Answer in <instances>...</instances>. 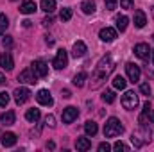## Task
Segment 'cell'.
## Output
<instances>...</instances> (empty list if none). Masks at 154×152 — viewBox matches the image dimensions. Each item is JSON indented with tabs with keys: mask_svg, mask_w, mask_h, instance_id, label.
<instances>
[{
	"mask_svg": "<svg viewBox=\"0 0 154 152\" xmlns=\"http://www.w3.org/2000/svg\"><path fill=\"white\" fill-rule=\"evenodd\" d=\"M2 84H5V77L4 75H0V86H2Z\"/></svg>",
	"mask_w": 154,
	"mask_h": 152,
	"instance_id": "obj_45",
	"label": "cell"
},
{
	"mask_svg": "<svg viewBox=\"0 0 154 152\" xmlns=\"http://www.w3.org/2000/svg\"><path fill=\"white\" fill-rule=\"evenodd\" d=\"M18 81H20V82H25V84H36V82H38V77H36V74H34L31 68H25L23 72H20Z\"/></svg>",
	"mask_w": 154,
	"mask_h": 152,
	"instance_id": "obj_8",
	"label": "cell"
},
{
	"mask_svg": "<svg viewBox=\"0 0 154 152\" xmlns=\"http://www.w3.org/2000/svg\"><path fill=\"white\" fill-rule=\"evenodd\" d=\"M104 5L108 11H115L116 5H118V0H104Z\"/></svg>",
	"mask_w": 154,
	"mask_h": 152,
	"instance_id": "obj_31",
	"label": "cell"
},
{
	"mask_svg": "<svg viewBox=\"0 0 154 152\" xmlns=\"http://www.w3.org/2000/svg\"><path fill=\"white\" fill-rule=\"evenodd\" d=\"M145 23H147V16H145V13L143 11H134V25L138 27V29H143L145 27Z\"/></svg>",
	"mask_w": 154,
	"mask_h": 152,
	"instance_id": "obj_17",
	"label": "cell"
},
{
	"mask_svg": "<svg viewBox=\"0 0 154 152\" xmlns=\"http://www.w3.org/2000/svg\"><path fill=\"white\" fill-rule=\"evenodd\" d=\"M2 45L9 48V47L13 45V38H11V36H4V38H2Z\"/></svg>",
	"mask_w": 154,
	"mask_h": 152,
	"instance_id": "obj_36",
	"label": "cell"
},
{
	"mask_svg": "<svg viewBox=\"0 0 154 152\" xmlns=\"http://www.w3.org/2000/svg\"><path fill=\"white\" fill-rule=\"evenodd\" d=\"M66 65H68V52L65 48H61V50H57V54L52 61V66L56 70H63V68H66Z\"/></svg>",
	"mask_w": 154,
	"mask_h": 152,
	"instance_id": "obj_4",
	"label": "cell"
},
{
	"mask_svg": "<svg viewBox=\"0 0 154 152\" xmlns=\"http://www.w3.org/2000/svg\"><path fill=\"white\" fill-rule=\"evenodd\" d=\"M99 38L102 39V41H106V43H111V41L116 38V31L115 29H111V27H104V29L100 31Z\"/></svg>",
	"mask_w": 154,
	"mask_h": 152,
	"instance_id": "obj_12",
	"label": "cell"
},
{
	"mask_svg": "<svg viewBox=\"0 0 154 152\" xmlns=\"http://www.w3.org/2000/svg\"><path fill=\"white\" fill-rule=\"evenodd\" d=\"M86 54V45H84V41H75L74 43V48H72V56L74 57H82Z\"/></svg>",
	"mask_w": 154,
	"mask_h": 152,
	"instance_id": "obj_16",
	"label": "cell"
},
{
	"mask_svg": "<svg viewBox=\"0 0 154 152\" xmlns=\"http://www.w3.org/2000/svg\"><path fill=\"white\" fill-rule=\"evenodd\" d=\"M125 84H127V81H125L122 75H116L115 79H113V88H115V90H124Z\"/></svg>",
	"mask_w": 154,
	"mask_h": 152,
	"instance_id": "obj_26",
	"label": "cell"
},
{
	"mask_svg": "<svg viewBox=\"0 0 154 152\" xmlns=\"http://www.w3.org/2000/svg\"><path fill=\"white\" fill-rule=\"evenodd\" d=\"M9 104V95L5 91H0V108H5Z\"/></svg>",
	"mask_w": 154,
	"mask_h": 152,
	"instance_id": "obj_32",
	"label": "cell"
},
{
	"mask_svg": "<svg viewBox=\"0 0 154 152\" xmlns=\"http://www.w3.org/2000/svg\"><path fill=\"white\" fill-rule=\"evenodd\" d=\"M36 100L41 106H52L54 104V99H52V95H50L48 90H39L38 95H36Z\"/></svg>",
	"mask_w": 154,
	"mask_h": 152,
	"instance_id": "obj_9",
	"label": "cell"
},
{
	"mask_svg": "<svg viewBox=\"0 0 154 152\" xmlns=\"http://www.w3.org/2000/svg\"><path fill=\"white\" fill-rule=\"evenodd\" d=\"M47 147H48V149H54L56 145H54V141H48V143H47Z\"/></svg>",
	"mask_w": 154,
	"mask_h": 152,
	"instance_id": "obj_44",
	"label": "cell"
},
{
	"mask_svg": "<svg viewBox=\"0 0 154 152\" xmlns=\"http://www.w3.org/2000/svg\"><path fill=\"white\" fill-rule=\"evenodd\" d=\"M14 102L18 104V106H22V104H25L29 99H31V91L27 90V88H16L14 90Z\"/></svg>",
	"mask_w": 154,
	"mask_h": 152,
	"instance_id": "obj_6",
	"label": "cell"
},
{
	"mask_svg": "<svg viewBox=\"0 0 154 152\" xmlns=\"http://www.w3.org/2000/svg\"><path fill=\"white\" fill-rule=\"evenodd\" d=\"M127 23H129V20H127V16H116V31H120V32H124L125 29H127Z\"/></svg>",
	"mask_w": 154,
	"mask_h": 152,
	"instance_id": "obj_24",
	"label": "cell"
},
{
	"mask_svg": "<svg viewBox=\"0 0 154 152\" xmlns=\"http://www.w3.org/2000/svg\"><path fill=\"white\" fill-rule=\"evenodd\" d=\"M122 106H124L125 109H129V111L136 109V108H138V95H136L134 91H125L124 97H122Z\"/></svg>",
	"mask_w": 154,
	"mask_h": 152,
	"instance_id": "obj_3",
	"label": "cell"
},
{
	"mask_svg": "<svg viewBox=\"0 0 154 152\" xmlns=\"http://www.w3.org/2000/svg\"><path fill=\"white\" fill-rule=\"evenodd\" d=\"M151 111H152V109H151V104H149V102H145V104H143V111H142V114H140V123H142L143 127H147V125L151 123V122H149Z\"/></svg>",
	"mask_w": 154,
	"mask_h": 152,
	"instance_id": "obj_14",
	"label": "cell"
},
{
	"mask_svg": "<svg viewBox=\"0 0 154 152\" xmlns=\"http://www.w3.org/2000/svg\"><path fill=\"white\" fill-rule=\"evenodd\" d=\"M124 132V125H122V122L118 120V118H109L108 122H106V125H104V136L106 138H113V136H120Z\"/></svg>",
	"mask_w": 154,
	"mask_h": 152,
	"instance_id": "obj_2",
	"label": "cell"
},
{
	"mask_svg": "<svg viewBox=\"0 0 154 152\" xmlns=\"http://www.w3.org/2000/svg\"><path fill=\"white\" fill-rule=\"evenodd\" d=\"M140 91L143 93V95H151L152 93V90H151V86H149V82H143V84H140Z\"/></svg>",
	"mask_w": 154,
	"mask_h": 152,
	"instance_id": "obj_33",
	"label": "cell"
},
{
	"mask_svg": "<svg viewBox=\"0 0 154 152\" xmlns=\"http://www.w3.org/2000/svg\"><path fill=\"white\" fill-rule=\"evenodd\" d=\"M111 150V145L108 143V141H102L100 145H99V152H109Z\"/></svg>",
	"mask_w": 154,
	"mask_h": 152,
	"instance_id": "obj_35",
	"label": "cell"
},
{
	"mask_svg": "<svg viewBox=\"0 0 154 152\" xmlns=\"http://www.w3.org/2000/svg\"><path fill=\"white\" fill-rule=\"evenodd\" d=\"M39 116H41V113H39V109H36V108L27 109V113H25V118H27L31 123H36V122L39 120Z\"/></svg>",
	"mask_w": 154,
	"mask_h": 152,
	"instance_id": "obj_21",
	"label": "cell"
},
{
	"mask_svg": "<svg viewBox=\"0 0 154 152\" xmlns=\"http://www.w3.org/2000/svg\"><path fill=\"white\" fill-rule=\"evenodd\" d=\"M152 61H154V52H152Z\"/></svg>",
	"mask_w": 154,
	"mask_h": 152,
	"instance_id": "obj_47",
	"label": "cell"
},
{
	"mask_svg": "<svg viewBox=\"0 0 154 152\" xmlns=\"http://www.w3.org/2000/svg\"><path fill=\"white\" fill-rule=\"evenodd\" d=\"M0 66L4 68V70H13V66H14V61H13V57H11V54L9 52H4L2 56H0Z\"/></svg>",
	"mask_w": 154,
	"mask_h": 152,
	"instance_id": "obj_13",
	"label": "cell"
},
{
	"mask_svg": "<svg viewBox=\"0 0 154 152\" xmlns=\"http://www.w3.org/2000/svg\"><path fill=\"white\" fill-rule=\"evenodd\" d=\"M45 122H47V125H48V127H56V118H54L52 114H48Z\"/></svg>",
	"mask_w": 154,
	"mask_h": 152,
	"instance_id": "obj_38",
	"label": "cell"
},
{
	"mask_svg": "<svg viewBox=\"0 0 154 152\" xmlns=\"http://www.w3.org/2000/svg\"><path fill=\"white\" fill-rule=\"evenodd\" d=\"M84 81H86V74H84V72L77 74V75L74 77V86H77V88H82V86H84Z\"/></svg>",
	"mask_w": 154,
	"mask_h": 152,
	"instance_id": "obj_27",
	"label": "cell"
},
{
	"mask_svg": "<svg viewBox=\"0 0 154 152\" xmlns=\"http://www.w3.org/2000/svg\"><path fill=\"white\" fill-rule=\"evenodd\" d=\"M113 68H115V63H113V59H111V56H104L100 61H99V65H97V68H95V72H93V77H91V88L93 90H97V88H100L104 82H106V79L109 77V74L113 72Z\"/></svg>",
	"mask_w": 154,
	"mask_h": 152,
	"instance_id": "obj_1",
	"label": "cell"
},
{
	"mask_svg": "<svg viewBox=\"0 0 154 152\" xmlns=\"http://www.w3.org/2000/svg\"><path fill=\"white\" fill-rule=\"evenodd\" d=\"M149 52H151V48H149L147 43H138V45L134 47V54H136L140 59H143V61L149 59Z\"/></svg>",
	"mask_w": 154,
	"mask_h": 152,
	"instance_id": "obj_11",
	"label": "cell"
},
{
	"mask_svg": "<svg viewBox=\"0 0 154 152\" xmlns=\"http://www.w3.org/2000/svg\"><path fill=\"white\" fill-rule=\"evenodd\" d=\"M113 149H115L116 152H120V150H122V152H127V150H129V147H127L125 143H122V141H116L115 145H113Z\"/></svg>",
	"mask_w": 154,
	"mask_h": 152,
	"instance_id": "obj_34",
	"label": "cell"
},
{
	"mask_svg": "<svg viewBox=\"0 0 154 152\" xmlns=\"http://www.w3.org/2000/svg\"><path fill=\"white\" fill-rule=\"evenodd\" d=\"M14 118H16L14 111H7V113L2 114V122H4L5 125H13V123H14Z\"/></svg>",
	"mask_w": 154,
	"mask_h": 152,
	"instance_id": "obj_25",
	"label": "cell"
},
{
	"mask_svg": "<svg viewBox=\"0 0 154 152\" xmlns=\"http://www.w3.org/2000/svg\"><path fill=\"white\" fill-rule=\"evenodd\" d=\"M41 9L45 13H54L56 11V0H41Z\"/></svg>",
	"mask_w": 154,
	"mask_h": 152,
	"instance_id": "obj_23",
	"label": "cell"
},
{
	"mask_svg": "<svg viewBox=\"0 0 154 152\" xmlns=\"http://www.w3.org/2000/svg\"><path fill=\"white\" fill-rule=\"evenodd\" d=\"M59 18H61L63 22H68V20L72 18V9H70V7H63L61 13H59Z\"/></svg>",
	"mask_w": 154,
	"mask_h": 152,
	"instance_id": "obj_29",
	"label": "cell"
},
{
	"mask_svg": "<svg viewBox=\"0 0 154 152\" xmlns=\"http://www.w3.org/2000/svg\"><path fill=\"white\" fill-rule=\"evenodd\" d=\"M7 27H9V20H7V16L4 13H0V32H4Z\"/></svg>",
	"mask_w": 154,
	"mask_h": 152,
	"instance_id": "obj_30",
	"label": "cell"
},
{
	"mask_svg": "<svg viewBox=\"0 0 154 152\" xmlns=\"http://www.w3.org/2000/svg\"><path fill=\"white\" fill-rule=\"evenodd\" d=\"M120 5H122V9H131L133 7V0H120Z\"/></svg>",
	"mask_w": 154,
	"mask_h": 152,
	"instance_id": "obj_37",
	"label": "cell"
},
{
	"mask_svg": "<svg viewBox=\"0 0 154 152\" xmlns=\"http://www.w3.org/2000/svg\"><path fill=\"white\" fill-rule=\"evenodd\" d=\"M81 9H82V13H84V14H93L97 7H95V2H93V0H82Z\"/></svg>",
	"mask_w": 154,
	"mask_h": 152,
	"instance_id": "obj_19",
	"label": "cell"
},
{
	"mask_svg": "<svg viewBox=\"0 0 154 152\" xmlns=\"http://www.w3.org/2000/svg\"><path fill=\"white\" fill-rule=\"evenodd\" d=\"M16 143V134L14 132H5L2 134V145L4 147H13Z\"/></svg>",
	"mask_w": 154,
	"mask_h": 152,
	"instance_id": "obj_18",
	"label": "cell"
},
{
	"mask_svg": "<svg viewBox=\"0 0 154 152\" xmlns=\"http://www.w3.org/2000/svg\"><path fill=\"white\" fill-rule=\"evenodd\" d=\"M77 116H79L77 108H74V106H68V108H65V111H63V122H65V123H72Z\"/></svg>",
	"mask_w": 154,
	"mask_h": 152,
	"instance_id": "obj_10",
	"label": "cell"
},
{
	"mask_svg": "<svg viewBox=\"0 0 154 152\" xmlns=\"http://www.w3.org/2000/svg\"><path fill=\"white\" fill-rule=\"evenodd\" d=\"M84 131H86V134H88V136H95V134H97V131H99V127H97V123H95V122L88 120V122L84 123Z\"/></svg>",
	"mask_w": 154,
	"mask_h": 152,
	"instance_id": "obj_22",
	"label": "cell"
},
{
	"mask_svg": "<svg viewBox=\"0 0 154 152\" xmlns=\"http://www.w3.org/2000/svg\"><path fill=\"white\" fill-rule=\"evenodd\" d=\"M102 100H104L106 104H113V102H115V91H113V90H108V91H104V95H102Z\"/></svg>",
	"mask_w": 154,
	"mask_h": 152,
	"instance_id": "obj_28",
	"label": "cell"
},
{
	"mask_svg": "<svg viewBox=\"0 0 154 152\" xmlns=\"http://www.w3.org/2000/svg\"><path fill=\"white\" fill-rule=\"evenodd\" d=\"M22 25H23V27H31V22H29V20H23Z\"/></svg>",
	"mask_w": 154,
	"mask_h": 152,
	"instance_id": "obj_43",
	"label": "cell"
},
{
	"mask_svg": "<svg viewBox=\"0 0 154 152\" xmlns=\"http://www.w3.org/2000/svg\"><path fill=\"white\" fill-rule=\"evenodd\" d=\"M151 14H152V18H154V5H152V11H151Z\"/></svg>",
	"mask_w": 154,
	"mask_h": 152,
	"instance_id": "obj_46",
	"label": "cell"
},
{
	"mask_svg": "<svg viewBox=\"0 0 154 152\" xmlns=\"http://www.w3.org/2000/svg\"><path fill=\"white\" fill-rule=\"evenodd\" d=\"M63 97H65V99H70L72 95H70V91H68V90H65V91H63Z\"/></svg>",
	"mask_w": 154,
	"mask_h": 152,
	"instance_id": "obj_40",
	"label": "cell"
},
{
	"mask_svg": "<svg viewBox=\"0 0 154 152\" xmlns=\"http://www.w3.org/2000/svg\"><path fill=\"white\" fill-rule=\"evenodd\" d=\"M31 70L36 74V77H38V79H43V77L48 75V65H47L45 61H41V59L34 61V63L31 65Z\"/></svg>",
	"mask_w": 154,
	"mask_h": 152,
	"instance_id": "obj_5",
	"label": "cell"
},
{
	"mask_svg": "<svg viewBox=\"0 0 154 152\" xmlns=\"http://www.w3.org/2000/svg\"><path fill=\"white\" fill-rule=\"evenodd\" d=\"M36 9H38V7H36L34 0H25V2L20 5V13H22V14H32Z\"/></svg>",
	"mask_w": 154,
	"mask_h": 152,
	"instance_id": "obj_15",
	"label": "cell"
},
{
	"mask_svg": "<svg viewBox=\"0 0 154 152\" xmlns=\"http://www.w3.org/2000/svg\"><path fill=\"white\" fill-rule=\"evenodd\" d=\"M149 122H151V125H154V111H151V116H149Z\"/></svg>",
	"mask_w": 154,
	"mask_h": 152,
	"instance_id": "obj_42",
	"label": "cell"
},
{
	"mask_svg": "<svg viewBox=\"0 0 154 152\" xmlns=\"http://www.w3.org/2000/svg\"><path fill=\"white\" fill-rule=\"evenodd\" d=\"M52 22H54V20H52V18H50V16H48V18H45V20H43V25H45V27H47V25H50V23H52Z\"/></svg>",
	"mask_w": 154,
	"mask_h": 152,
	"instance_id": "obj_39",
	"label": "cell"
},
{
	"mask_svg": "<svg viewBox=\"0 0 154 152\" xmlns=\"http://www.w3.org/2000/svg\"><path fill=\"white\" fill-rule=\"evenodd\" d=\"M75 149L77 150H90L91 149V141L88 140V138H77V141H75Z\"/></svg>",
	"mask_w": 154,
	"mask_h": 152,
	"instance_id": "obj_20",
	"label": "cell"
},
{
	"mask_svg": "<svg viewBox=\"0 0 154 152\" xmlns=\"http://www.w3.org/2000/svg\"><path fill=\"white\" fill-rule=\"evenodd\" d=\"M125 72H127V77H129L131 82H138L140 81L142 72H140V66H136L134 63H127L125 65Z\"/></svg>",
	"mask_w": 154,
	"mask_h": 152,
	"instance_id": "obj_7",
	"label": "cell"
},
{
	"mask_svg": "<svg viewBox=\"0 0 154 152\" xmlns=\"http://www.w3.org/2000/svg\"><path fill=\"white\" fill-rule=\"evenodd\" d=\"M45 41H47V45H54V39L50 38V36H47V39H45Z\"/></svg>",
	"mask_w": 154,
	"mask_h": 152,
	"instance_id": "obj_41",
	"label": "cell"
}]
</instances>
